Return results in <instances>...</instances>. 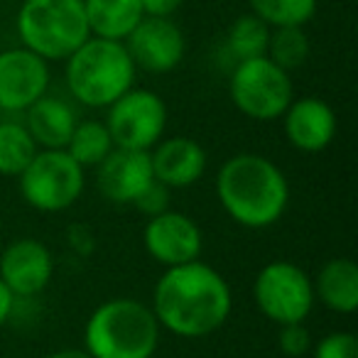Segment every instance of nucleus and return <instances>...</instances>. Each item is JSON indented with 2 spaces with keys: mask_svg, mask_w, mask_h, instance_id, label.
Segmentation results:
<instances>
[{
  "mask_svg": "<svg viewBox=\"0 0 358 358\" xmlns=\"http://www.w3.org/2000/svg\"><path fill=\"white\" fill-rule=\"evenodd\" d=\"M52 275L55 255L37 238H17L0 253V280L13 297H35L45 292Z\"/></svg>",
  "mask_w": 358,
  "mask_h": 358,
  "instance_id": "13",
  "label": "nucleus"
},
{
  "mask_svg": "<svg viewBox=\"0 0 358 358\" xmlns=\"http://www.w3.org/2000/svg\"><path fill=\"white\" fill-rule=\"evenodd\" d=\"M285 138L294 150L307 155L324 152L336 138V113L319 96L292 99L282 113Z\"/></svg>",
  "mask_w": 358,
  "mask_h": 358,
  "instance_id": "14",
  "label": "nucleus"
},
{
  "mask_svg": "<svg viewBox=\"0 0 358 358\" xmlns=\"http://www.w3.org/2000/svg\"><path fill=\"white\" fill-rule=\"evenodd\" d=\"M155 179L150 152L113 148L96 167V185L110 204H133L138 194Z\"/></svg>",
  "mask_w": 358,
  "mask_h": 358,
  "instance_id": "15",
  "label": "nucleus"
},
{
  "mask_svg": "<svg viewBox=\"0 0 358 358\" xmlns=\"http://www.w3.org/2000/svg\"><path fill=\"white\" fill-rule=\"evenodd\" d=\"M169 199H172V189H167L164 185H159L157 179H152V182L138 194L133 206L140 214H145L150 219V216H157V214H162V211H167Z\"/></svg>",
  "mask_w": 358,
  "mask_h": 358,
  "instance_id": "27",
  "label": "nucleus"
},
{
  "mask_svg": "<svg viewBox=\"0 0 358 358\" xmlns=\"http://www.w3.org/2000/svg\"><path fill=\"white\" fill-rule=\"evenodd\" d=\"M312 358H358V338L353 331H331L312 343Z\"/></svg>",
  "mask_w": 358,
  "mask_h": 358,
  "instance_id": "25",
  "label": "nucleus"
},
{
  "mask_svg": "<svg viewBox=\"0 0 358 358\" xmlns=\"http://www.w3.org/2000/svg\"><path fill=\"white\" fill-rule=\"evenodd\" d=\"M150 307L159 329L182 338H201L229 322L234 292L219 270L192 260L177 268H164L152 287Z\"/></svg>",
  "mask_w": 358,
  "mask_h": 358,
  "instance_id": "1",
  "label": "nucleus"
},
{
  "mask_svg": "<svg viewBox=\"0 0 358 358\" xmlns=\"http://www.w3.org/2000/svg\"><path fill=\"white\" fill-rule=\"evenodd\" d=\"M76 123L74 108L59 96L45 94L25 110V128L40 150H64Z\"/></svg>",
  "mask_w": 358,
  "mask_h": 358,
  "instance_id": "17",
  "label": "nucleus"
},
{
  "mask_svg": "<svg viewBox=\"0 0 358 358\" xmlns=\"http://www.w3.org/2000/svg\"><path fill=\"white\" fill-rule=\"evenodd\" d=\"M250 13L270 27H304L317 13L319 0H248Z\"/></svg>",
  "mask_w": 358,
  "mask_h": 358,
  "instance_id": "23",
  "label": "nucleus"
},
{
  "mask_svg": "<svg viewBox=\"0 0 358 358\" xmlns=\"http://www.w3.org/2000/svg\"><path fill=\"white\" fill-rule=\"evenodd\" d=\"M91 37L125 42L145 17L140 0H84Z\"/></svg>",
  "mask_w": 358,
  "mask_h": 358,
  "instance_id": "19",
  "label": "nucleus"
},
{
  "mask_svg": "<svg viewBox=\"0 0 358 358\" xmlns=\"http://www.w3.org/2000/svg\"><path fill=\"white\" fill-rule=\"evenodd\" d=\"M253 302L268 322L282 327L304 322L312 314L317 299L307 270L292 260H270L255 275Z\"/></svg>",
  "mask_w": 358,
  "mask_h": 358,
  "instance_id": "8",
  "label": "nucleus"
},
{
  "mask_svg": "<svg viewBox=\"0 0 358 358\" xmlns=\"http://www.w3.org/2000/svg\"><path fill=\"white\" fill-rule=\"evenodd\" d=\"M314 299L334 314H353L358 309V268L351 258H331L312 278Z\"/></svg>",
  "mask_w": 358,
  "mask_h": 358,
  "instance_id": "18",
  "label": "nucleus"
},
{
  "mask_svg": "<svg viewBox=\"0 0 358 358\" xmlns=\"http://www.w3.org/2000/svg\"><path fill=\"white\" fill-rule=\"evenodd\" d=\"M125 50L138 69L148 74H169L185 59L187 42L172 17H143L125 37Z\"/></svg>",
  "mask_w": 358,
  "mask_h": 358,
  "instance_id": "11",
  "label": "nucleus"
},
{
  "mask_svg": "<svg viewBox=\"0 0 358 358\" xmlns=\"http://www.w3.org/2000/svg\"><path fill=\"white\" fill-rule=\"evenodd\" d=\"M47 358H91V353L86 348H59Z\"/></svg>",
  "mask_w": 358,
  "mask_h": 358,
  "instance_id": "31",
  "label": "nucleus"
},
{
  "mask_svg": "<svg viewBox=\"0 0 358 358\" xmlns=\"http://www.w3.org/2000/svg\"><path fill=\"white\" fill-rule=\"evenodd\" d=\"M265 57L285 71L299 69L309 57V37L302 27H273Z\"/></svg>",
  "mask_w": 358,
  "mask_h": 358,
  "instance_id": "24",
  "label": "nucleus"
},
{
  "mask_svg": "<svg viewBox=\"0 0 358 358\" xmlns=\"http://www.w3.org/2000/svg\"><path fill=\"white\" fill-rule=\"evenodd\" d=\"M66 243H69V248L74 250L76 255L86 258V255L94 253L96 238H94V234H91L89 226L74 224V226H69V229H66Z\"/></svg>",
  "mask_w": 358,
  "mask_h": 358,
  "instance_id": "28",
  "label": "nucleus"
},
{
  "mask_svg": "<svg viewBox=\"0 0 358 358\" xmlns=\"http://www.w3.org/2000/svg\"><path fill=\"white\" fill-rule=\"evenodd\" d=\"M312 334L304 327V322L299 324H282L278 327V348L282 356L287 358H302L312 351Z\"/></svg>",
  "mask_w": 358,
  "mask_h": 358,
  "instance_id": "26",
  "label": "nucleus"
},
{
  "mask_svg": "<svg viewBox=\"0 0 358 358\" xmlns=\"http://www.w3.org/2000/svg\"><path fill=\"white\" fill-rule=\"evenodd\" d=\"M145 17H172L182 8V0H140Z\"/></svg>",
  "mask_w": 358,
  "mask_h": 358,
  "instance_id": "29",
  "label": "nucleus"
},
{
  "mask_svg": "<svg viewBox=\"0 0 358 358\" xmlns=\"http://www.w3.org/2000/svg\"><path fill=\"white\" fill-rule=\"evenodd\" d=\"M86 169L71 159L66 150H37L25 172L17 177L20 194L42 214H59L81 199Z\"/></svg>",
  "mask_w": 358,
  "mask_h": 358,
  "instance_id": "6",
  "label": "nucleus"
},
{
  "mask_svg": "<svg viewBox=\"0 0 358 358\" xmlns=\"http://www.w3.org/2000/svg\"><path fill=\"white\" fill-rule=\"evenodd\" d=\"M143 245L155 263L162 268H177L201 258L204 234L192 216L167 209L148 219L143 229Z\"/></svg>",
  "mask_w": 358,
  "mask_h": 358,
  "instance_id": "10",
  "label": "nucleus"
},
{
  "mask_svg": "<svg viewBox=\"0 0 358 358\" xmlns=\"http://www.w3.org/2000/svg\"><path fill=\"white\" fill-rule=\"evenodd\" d=\"M50 89V62L25 47L0 52V110L25 113Z\"/></svg>",
  "mask_w": 358,
  "mask_h": 358,
  "instance_id": "12",
  "label": "nucleus"
},
{
  "mask_svg": "<svg viewBox=\"0 0 358 358\" xmlns=\"http://www.w3.org/2000/svg\"><path fill=\"white\" fill-rule=\"evenodd\" d=\"M113 140L106 128L103 120H79L74 125V133H71L69 143H66V152L71 155L76 164H81L84 169L99 167L106 157L113 150Z\"/></svg>",
  "mask_w": 358,
  "mask_h": 358,
  "instance_id": "20",
  "label": "nucleus"
},
{
  "mask_svg": "<svg viewBox=\"0 0 358 358\" xmlns=\"http://www.w3.org/2000/svg\"><path fill=\"white\" fill-rule=\"evenodd\" d=\"M15 25L22 47L45 62H64L91 37L84 0H25Z\"/></svg>",
  "mask_w": 358,
  "mask_h": 358,
  "instance_id": "5",
  "label": "nucleus"
},
{
  "mask_svg": "<svg viewBox=\"0 0 358 358\" xmlns=\"http://www.w3.org/2000/svg\"><path fill=\"white\" fill-rule=\"evenodd\" d=\"M159 322L152 307L135 297H113L91 312L84 348L91 358H152L159 346Z\"/></svg>",
  "mask_w": 358,
  "mask_h": 358,
  "instance_id": "3",
  "label": "nucleus"
},
{
  "mask_svg": "<svg viewBox=\"0 0 358 358\" xmlns=\"http://www.w3.org/2000/svg\"><path fill=\"white\" fill-rule=\"evenodd\" d=\"M270 30H273V27L265 25L253 13L236 17L229 27V35H226V50H229V55L234 57L236 62L265 57Z\"/></svg>",
  "mask_w": 358,
  "mask_h": 358,
  "instance_id": "22",
  "label": "nucleus"
},
{
  "mask_svg": "<svg viewBox=\"0 0 358 358\" xmlns=\"http://www.w3.org/2000/svg\"><path fill=\"white\" fill-rule=\"evenodd\" d=\"M13 309H15V297H13V292L6 287V282L0 280V329L10 322Z\"/></svg>",
  "mask_w": 358,
  "mask_h": 358,
  "instance_id": "30",
  "label": "nucleus"
},
{
  "mask_svg": "<svg viewBox=\"0 0 358 358\" xmlns=\"http://www.w3.org/2000/svg\"><path fill=\"white\" fill-rule=\"evenodd\" d=\"M64 62L69 94L86 108H108L133 89L138 74L123 42L103 37H89Z\"/></svg>",
  "mask_w": 358,
  "mask_h": 358,
  "instance_id": "4",
  "label": "nucleus"
},
{
  "mask_svg": "<svg viewBox=\"0 0 358 358\" xmlns=\"http://www.w3.org/2000/svg\"><path fill=\"white\" fill-rule=\"evenodd\" d=\"M234 106L250 120H278L294 99L289 71L268 57L236 62L229 79Z\"/></svg>",
  "mask_w": 358,
  "mask_h": 358,
  "instance_id": "7",
  "label": "nucleus"
},
{
  "mask_svg": "<svg viewBox=\"0 0 358 358\" xmlns=\"http://www.w3.org/2000/svg\"><path fill=\"white\" fill-rule=\"evenodd\" d=\"M216 196L231 221L250 231L275 226L289 206V182L270 157L238 152L216 174Z\"/></svg>",
  "mask_w": 358,
  "mask_h": 358,
  "instance_id": "2",
  "label": "nucleus"
},
{
  "mask_svg": "<svg viewBox=\"0 0 358 358\" xmlns=\"http://www.w3.org/2000/svg\"><path fill=\"white\" fill-rule=\"evenodd\" d=\"M106 128L115 148L150 150L164 138L167 130V106L162 96L150 89H130L108 106Z\"/></svg>",
  "mask_w": 358,
  "mask_h": 358,
  "instance_id": "9",
  "label": "nucleus"
},
{
  "mask_svg": "<svg viewBox=\"0 0 358 358\" xmlns=\"http://www.w3.org/2000/svg\"><path fill=\"white\" fill-rule=\"evenodd\" d=\"M37 150L25 123L0 120V177H20Z\"/></svg>",
  "mask_w": 358,
  "mask_h": 358,
  "instance_id": "21",
  "label": "nucleus"
},
{
  "mask_svg": "<svg viewBox=\"0 0 358 358\" xmlns=\"http://www.w3.org/2000/svg\"><path fill=\"white\" fill-rule=\"evenodd\" d=\"M206 150L194 138H162L150 150V164L159 185L167 189H189L206 172Z\"/></svg>",
  "mask_w": 358,
  "mask_h": 358,
  "instance_id": "16",
  "label": "nucleus"
}]
</instances>
